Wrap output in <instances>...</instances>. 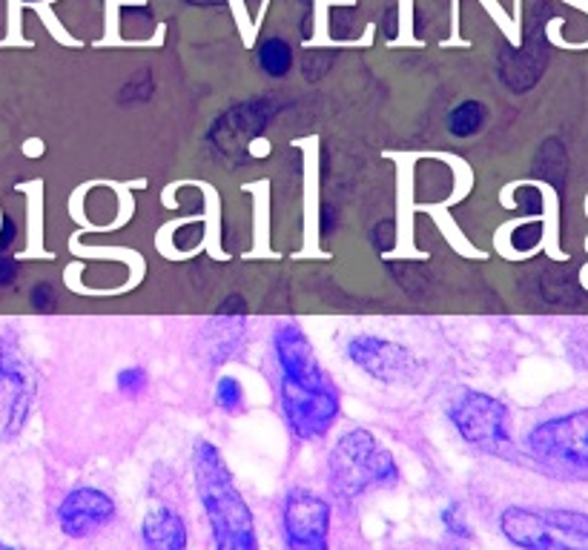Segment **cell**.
I'll use <instances>...</instances> for the list:
<instances>
[{"instance_id":"cell-1","label":"cell","mask_w":588,"mask_h":550,"mask_svg":"<svg viewBox=\"0 0 588 550\" xmlns=\"http://www.w3.org/2000/svg\"><path fill=\"white\" fill-rule=\"evenodd\" d=\"M279 364V405L287 428L302 442H316L330 433L339 419L341 398L313 353L311 339L296 321H284L273 333Z\"/></svg>"},{"instance_id":"cell-2","label":"cell","mask_w":588,"mask_h":550,"mask_svg":"<svg viewBox=\"0 0 588 550\" xmlns=\"http://www.w3.org/2000/svg\"><path fill=\"white\" fill-rule=\"evenodd\" d=\"M193 476L202 499L204 516L210 521L213 548L216 550H259L255 519L248 499L221 459L218 448L207 439L193 444Z\"/></svg>"},{"instance_id":"cell-3","label":"cell","mask_w":588,"mask_h":550,"mask_svg":"<svg viewBox=\"0 0 588 550\" xmlns=\"http://www.w3.org/2000/svg\"><path fill=\"white\" fill-rule=\"evenodd\" d=\"M327 482L339 499L350 502L373 491L400 482V468L391 450L377 442V436L364 428H353L341 436L327 459Z\"/></svg>"},{"instance_id":"cell-4","label":"cell","mask_w":588,"mask_h":550,"mask_svg":"<svg viewBox=\"0 0 588 550\" xmlns=\"http://www.w3.org/2000/svg\"><path fill=\"white\" fill-rule=\"evenodd\" d=\"M500 530L520 550H588V514L566 507L511 505Z\"/></svg>"},{"instance_id":"cell-5","label":"cell","mask_w":588,"mask_h":550,"mask_svg":"<svg viewBox=\"0 0 588 550\" xmlns=\"http://www.w3.org/2000/svg\"><path fill=\"white\" fill-rule=\"evenodd\" d=\"M529 450L548 468L588 473V407L540 421L529 433Z\"/></svg>"},{"instance_id":"cell-6","label":"cell","mask_w":588,"mask_h":550,"mask_svg":"<svg viewBox=\"0 0 588 550\" xmlns=\"http://www.w3.org/2000/svg\"><path fill=\"white\" fill-rule=\"evenodd\" d=\"M450 425L473 448L500 453L511 444L509 407L482 391H462L448 410Z\"/></svg>"},{"instance_id":"cell-7","label":"cell","mask_w":588,"mask_h":550,"mask_svg":"<svg viewBox=\"0 0 588 550\" xmlns=\"http://www.w3.org/2000/svg\"><path fill=\"white\" fill-rule=\"evenodd\" d=\"M279 112L276 98H250V101L236 103L232 109L221 112L213 123L207 144L221 161H248V150L255 138L268 130V123Z\"/></svg>"},{"instance_id":"cell-8","label":"cell","mask_w":588,"mask_h":550,"mask_svg":"<svg viewBox=\"0 0 588 550\" xmlns=\"http://www.w3.org/2000/svg\"><path fill=\"white\" fill-rule=\"evenodd\" d=\"M0 396L7 398V425L3 436L15 439L30 421L35 407L37 382L30 359L23 353L21 339L15 333L0 336Z\"/></svg>"},{"instance_id":"cell-9","label":"cell","mask_w":588,"mask_h":550,"mask_svg":"<svg viewBox=\"0 0 588 550\" xmlns=\"http://www.w3.org/2000/svg\"><path fill=\"white\" fill-rule=\"evenodd\" d=\"M282 534L287 550H330V505L316 493L296 487L284 499Z\"/></svg>"},{"instance_id":"cell-10","label":"cell","mask_w":588,"mask_h":550,"mask_svg":"<svg viewBox=\"0 0 588 550\" xmlns=\"http://www.w3.org/2000/svg\"><path fill=\"white\" fill-rule=\"evenodd\" d=\"M348 359L362 373L382 384H396L414 376L416 362L411 350L379 336H357L348 341Z\"/></svg>"},{"instance_id":"cell-11","label":"cell","mask_w":588,"mask_h":550,"mask_svg":"<svg viewBox=\"0 0 588 550\" xmlns=\"http://www.w3.org/2000/svg\"><path fill=\"white\" fill-rule=\"evenodd\" d=\"M116 519V502L98 487H75L58 507V525L69 539H87Z\"/></svg>"},{"instance_id":"cell-12","label":"cell","mask_w":588,"mask_h":550,"mask_svg":"<svg viewBox=\"0 0 588 550\" xmlns=\"http://www.w3.org/2000/svg\"><path fill=\"white\" fill-rule=\"evenodd\" d=\"M141 542L144 550H187V525L173 507L155 505L141 521Z\"/></svg>"},{"instance_id":"cell-13","label":"cell","mask_w":588,"mask_h":550,"mask_svg":"<svg viewBox=\"0 0 588 550\" xmlns=\"http://www.w3.org/2000/svg\"><path fill=\"white\" fill-rule=\"evenodd\" d=\"M241 336H244V324L241 321H230V316H225V321H213L207 327L202 350L207 353L210 364H221L236 353Z\"/></svg>"},{"instance_id":"cell-14","label":"cell","mask_w":588,"mask_h":550,"mask_svg":"<svg viewBox=\"0 0 588 550\" xmlns=\"http://www.w3.org/2000/svg\"><path fill=\"white\" fill-rule=\"evenodd\" d=\"M259 66L270 78H284L293 66V50L284 37H268L259 46Z\"/></svg>"},{"instance_id":"cell-15","label":"cell","mask_w":588,"mask_h":550,"mask_svg":"<svg viewBox=\"0 0 588 550\" xmlns=\"http://www.w3.org/2000/svg\"><path fill=\"white\" fill-rule=\"evenodd\" d=\"M486 121H488L486 103L465 101V103H459L457 109H450L448 130H450V135L471 138V135H477L482 127H486Z\"/></svg>"},{"instance_id":"cell-16","label":"cell","mask_w":588,"mask_h":550,"mask_svg":"<svg viewBox=\"0 0 588 550\" xmlns=\"http://www.w3.org/2000/svg\"><path fill=\"white\" fill-rule=\"evenodd\" d=\"M216 405L225 413H239L244 405V391H241V382L232 376H221L216 382Z\"/></svg>"},{"instance_id":"cell-17","label":"cell","mask_w":588,"mask_h":550,"mask_svg":"<svg viewBox=\"0 0 588 550\" xmlns=\"http://www.w3.org/2000/svg\"><path fill=\"white\" fill-rule=\"evenodd\" d=\"M146 382H150V376H146L144 367H124L116 378L118 391L124 396H141L146 391Z\"/></svg>"},{"instance_id":"cell-18","label":"cell","mask_w":588,"mask_h":550,"mask_svg":"<svg viewBox=\"0 0 588 550\" xmlns=\"http://www.w3.org/2000/svg\"><path fill=\"white\" fill-rule=\"evenodd\" d=\"M30 305L35 312H52L58 307V293H55V287L46 282L35 284L30 293Z\"/></svg>"},{"instance_id":"cell-19","label":"cell","mask_w":588,"mask_h":550,"mask_svg":"<svg viewBox=\"0 0 588 550\" xmlns=\"http://www.w3.org/2000/svg\"><path fill=\"white\" fill-rule=\"evenodd\" d=\"M18 275H21V267H18V261L12 255L0 253V290H7L12 284L18 282Z\"/></svg>"},{"instance_id":"cell-20","label":"cell","mask_w":588,"mask_h":550,"mask_svg":"<svg viewBox=\"0 0 588 550\" xmlns=\"http://www.w3.org/2000/svg\"><path fill=\"white\" fill-rule=\"evenodd\" d=\"M216 312L218 316H230V319H241V316H248V305H244L241 296H227Z\"/></svg>"},{"instance_id":"cell-21","label":"cell","mask_w":588,"mask_h":550,"mask_svg":"<svg viewBox=\"0 0 588 550\" xmlns=\"http://www.w3.org/2000/svg\"><path fill=\"white\" fill-rule=\"evenodd\" d=\"M15 239H18L15 221L9 216H3V221H0V253H7L9 246L15 244Z\"/></svg>"},{"instance_id":"cell-22","label":"cell","mask_w":588,"mask_h":550,"mask_svg":"<svg viewBox=\"0 0 588 550\" xmlns=\"http://www.w3.org/2000/svg\"><path fill=\"white\" fill-rule=\"evenodd\" d=\"M445 525H448L450 534H457V536H468V530H465V521L459 519V507L457 505H450L448 510L443 514Z\"/></svg>"},{"instance_id":"cell-23","label":"cell","mask_w":588,"mask_h":550,"mask_svg":"<svg viewBox=\"0 0 588 550\" xmlns=\"http://www.w3.org/2000/svg\"><path fill=\"white\" fill-rule=\"evenodd\" d=\"M0 550H15V548H9V544H3V542H0Z\"/></svg>"},{"instance_id":"cell-24","label":"cell","mask_w":588,"mask_h":550,"mask_svg":"<svg viewBox=\"0 0 588 550\" xmlns=\"http://www.w3.org/2000/svg\"><path fill=\"white\" fill-rule=\"evenodd\" d=\"M26 3H35V0H26Z\"/></svg>"}]
</instances>
